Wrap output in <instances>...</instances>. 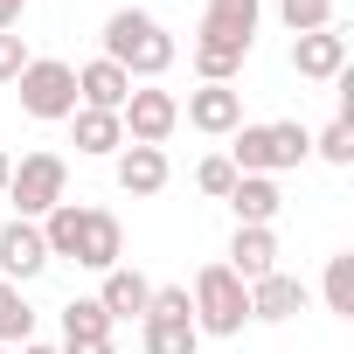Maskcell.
<instances>
[{"label":"cell","instance_id":"cell-6","mask_svg":"<svg viewBox=\"0 0 354 354\" xmlns=\"http://www.w3.org/2000/svg\"><path fill=\"white\" fill-rule=\"evenodd\" d=\"M8 202L21 223H42L56 202H70V160L63 153H21L8 174Z\"/></svg>","mask_w":354,"mask_h":354},{"label":"cell","instance_id":"cell-1","mask_svg":"<svg viewBox=\"0 0 354 354\" xmlns=\"http://www.w3.org/2000/svg\"><path fill=\"white\" fill-rule=\"evenodd\" d=\"M42 243H49V264H77V271H111L125 264V230L111 209H84V202H56L42 216Z\"/></svg>","mask_w":354,"mask_h":354},{"label":"cell","instance_id":"cell-14","mask_svg":"<svg viewBox=\"0 0 354 354\" xmlns=\"http://www.w3.org/2000/svg\"><path fill=\"white\" fill-rule=\"evenodd\" d=\"M146 299H153V278L132 271V264H111L104 285H97V306H104L111 326H118V319H146Z\"/></svg>","mask_w":354,"mask_h":354},{"label":"cell","instance_id":"cell-29","mask_svg":"<svg viewBox=\"0 0 354 354\" xmlns=\"http://www.w3.org/2000/svg\"><path fill=\"white\" fill-rule=\"evenodd\" d=\"M8 174H15V153L0 146V202H8Z\"/></svg>","mask_w":354,"mask_h":354},{"label":"cell","instance_id":"cell-23","mask_svg":"<svg viewBox=\"0 0 354 354\" xmlns=\"http://www.w3.org/2000/svg\"><path fill=\"white\" fill-rule=\"evenodd\" d=\"M63 340H111V319L97 299H70L63 306Z\"/></svg>","mask_w":354,"mask_h":354},{"label":"cell","instance_id":"cell-11","mask_svg":"<svg viewBox=\"0 0 354 354\" xmlns=\"http://www.w3.org/2000/svg\"><path fill=\"white\" fill-rule=\"evenodd\" d=\"M111 174H118V188H125L132 202H153V195L174 181V167H167L160 146H118V153H111Z\"/></svg>","mask_w":354,"mask_h":354},{"label":"cell","instance_id":"cell-26","mask_svg":"<svg viewBox=\"0 0 354 354\" xmlns=\"http://www.w3.org/2000/svg\"><path fill=\"white\" fill-rule=\"evenodd\" d=\"M21 70H28V42H21V35L8 28V35H0V84H15Z\"/></svg>","mask_w":354,"mask_h":354},{"label":"cell","instance_id":"cell-13","mask_svg":"<svg viewBox=\"0 0 354 354\" xmlns=\"http://www.w3.org/2000/svg\"><path fill=\"white\" fill-rule=\"evenodd\" d=\"M223 202H230V216H236V223L271 230V223H278V209H285V188L271 181V174H236V188H230Z\"/></svg>","mask_w":354,"mask_h":354},{"label":"cell","instance_id":"cell-24","mask_svg":"<svg viewBox=\"0 0 354 354\" xmlns=\"http://www.w3.org/2000/svg\"><path fill=\"white\" fill-rule=\"evenodd\" d=\"M313 153H319L326 167H354V125H347V118H333V125L313 139Z\"/></svg>","mask_w":354,"mask_h":354},{"label":"cell","instance_id":"cell-20","mask_svg":"<svg viewBox=\"0 0 354 354\" xmlns=\"http://www.w3.org/2000/svg\"><path fill=\"white\" fill-rule=\"evenodd\" d=\"M21 340H35V306L21 299V285L0 278V347H21Z\"/></svg>","mask_w":354,"mask_h":354},{"label":"cell","instance_id":"cell-8","mask_svg":"<svg viewBox=\"0 0 354 354\" xmlns=\"http://www.w3.org/2000/svg\"><path fill=\"white\" fill-rule=\"evenodd\" d=\"M118 125H125V146H167V139H174V125H181V97L160 91V84H132V97H125Z\"/></svg>","mask_w":354,"mask_h":354},{"label":"cell","instance_id":"cell-25","mask_svg":"<svg viewBox=\"0 0 354 354\" xmlns=\"http://www.w3.org/2000/svg\"><path fill=\"white\" fill-rule=\"evenodd\" d=\"M195 188H202V195H216V202L236 188V167H230V153H209V160L195 167Z\"/></svg>","mask_w":354,"mask_h":354},{"label":"cell","instance_id":"cell-4","mask_svg":"<svg viewBox=\"0 0 354 354\" xmlns=\"http://www.w3.org/2000/svg\"><path fill=\"white\" fill-rule=\"evenodd\" d=\"M313 160V132L299 118H271V125H236L230 132V167L236 174H278L285 167H306Z\"/></svg>","mask_w":354,"mask_h":354},{"label":"cell","instance_id":"cell-22","mask_svg":"<svg viewBox=\"0 0 354 354\" xmlns=\"http://www.w3.org/2000/svg\"><path fill=\"white\" fill-rule=\"evenodd\" d=\"M319 292H326V313H340V319H354V250H340V257H326V278H319Z\"/></svg>","mask_w":354,"mask_h":354},{"label":"cell","instance_id":"cell-7","mask_svg":"<svg viewBox=\"0 0 354 354\" xmlns=\"http://www.w3.org/2000/svg\"><path fill=\"white\" fill-rule=\"evenodd\" d=\"M15 91H21V111L42 118V125H70V111H77V70L63 56H28Z\"/></svg>","mask_w":354,"mask_h":354},{"label":"cell","instance_id":"cell-17","mask_svg":"<svg viewBox=\"0 0 354 354\" xmlns=\"http://www.w3.org/2000/svg\"><path fill=\"white\" fill-rule=\"evenodd\" d=\"M243 285H257V278H271L278 271V230H250V223H236V236H230V257H223Z\"/></svg>","mask_w":354,"mask_h":354},{"label":"cell","instance_id":"cell-15","mask_svg":"<svg viewBox=\"0 0 354 354\" xmlns=\"http://www.w3.org/2000/svg\"><path fill=\"white\" fill-rule=\"evenodd\" d=\"M306 278H292V271H271V278H257L250 285V319H271V326H285V319H299L306 313Z\"/></svg>","mask_w":354,"mask_h":354},{"label":"cell","instance_id":"cell-9","mask_svg":"<svg viewBox=\"0 0 354 354\" xmlns=\"http://www.w3.org/2000/svg\"><path fill=\"white\" fill-rule=\"evenodd\" d=\"M42 271H49L42 223H21V216H8V223H0V278H8V285H28V278H42Z\"/></svg>","mask_w":354,"mask_h":354},{"label":"cell","instance_id":"cell-27","mask_svg":"<svg viewBox=\"0 0 354 354\" xmlns=\"http://www.w3.org/2000/svg\"><path fill=\"white\" fill-rule=\"evenodd\" d=\"M21 15H28V0H0V35L21 28Z\"/></svg>","mask_w":354,"mask_h":354},{"label":"cell","instance_id":"cell-10","mask_svg":"<svg viewBox=\"0 0 354 354\" xmlns=\"http://www.w3.org/2000/svg\"><path fill=\"white\" fill-rule=\"evenodd\" d=\"M181 118H188L195 132H209V139H230V132L243 125V91H236V84H202V91H188Z\"/></svg>","mask_w":354,"mask_h":354},{"label":"cell","instance_id":"cell-12","mask_svg":"<svg viewBox=\"0 0 354 354\" xmlns=\"http://www.w3.org/2000/svg\"><path fill=\"white\" fill-rule=\"evenodd\" d=\"M292 70L306 84H333L347 70V35L340 28H313V35H292Z\"/></svg>","mask_w":354,"mask_h":354},{"label":"cell","instance_id":"cell-21","mask_svg":"<svg viewBox=\"0 0 354 354\" xmlns=\"http://www.w3.org/2000/svg\"><path fill=\"white\" fill-rule=\"evenodd\" d=\"M278 21L292 35H313V28H340V0H278Z\"/></svg>","mask_w":354,"mask_h":354},{"label":"cell","instance_id":"cell-19","mask_svg":"<svg viewBox=\"0 0 354 354\" xmlns=\"http://www.w3.org/2000/svg\"><path fill=\"white\" fill-rule=\"evenodd\" d=\"M139 354H202L195 319H139Z\"/></svg>","mask_w":354,"mask_h":354},{"label":"cell","instance_id":"cell-3","mask_svg":"<svg viewBox=\"0 0 354 354\" xmlns=\"http://www.w3.org/2000/svg\"><path fill=\"white\" fill-rule=\"evenodd\" d=\"M174 35L146 15V8H118L111 21H104V63H118L132 84H160L167 70H174Z\"/></svg>","mask_w":354,"mask_h":354},{"label":"cell","instance_id":"cell-2","mask_svg":"<svg viewBox=\"0 0 354 354\" xmlns=\"http://www.w3.org/2000/svg\"><path fill=\"white\" fill-rule=\"evenodd\" d=\"M257 21H264V0H209L202 28H195V77L202 84H236L243 56L257 49Z\"/></svg>","mask_w":354,"mask_h":354},{"label":"cell","instance_id":"cell-31","mask_svg":"<svg viewBox=\"0 0 354 354\" xmlns=\"http://www.w3.org/2000/svg\"><path fill=\"white\" fill-rule=\"evenodd\" d=\"M0 354H8V347H0Z\"/></svg>","mask_w":354,"mask_h":354},{"label":"cell","instance_id":"cell-16","mask_svg":"<svg viewBox=\"0 0 354 354\" xmlns=\"http://www.w3.org/2000/svg\"><path fill=\"white\" fill-rule=\"evenodd\" d=\"M125 97H132V77H125L118 63L91 56V63L77 70V104H84V111H125Z\"/></svg>","mask_w":354,"mask_h":354},{"label":"cell","instance_id":"cell-28","mask_svg":"<svg viewBox=\"0 0 354 354\" xmlns=\"http://www.w3.org/2000/svg\"><path fill=\"white\" fill-rule=\"evenodd\" d=\"M63 354H118L111 340H63Z\"/></svg>","mask_w":354,"mask_h":354},{"label":"cell","instance_id":"cell-5","mask_svg":"<svg viewBox=\"0 0 354 354\" xmlns=\"http://www.w3.org/2000/svg\"><path fill=\"white\" fill-rule=\"evenodd\" d=\"M188 306H195V333H209V340H236L250 326V285L230 264H202L188 285Z\"/></svg>","mask_w":354,"mask_h":354},{"label":"cell","instance_id":"cell-18","mask_svg":"<svg viewBox=\"0 0 354 354\" xmlns=\"http://www.w3.org/2000/svg\"><path fill=\"white\" fill-rule=\"evenodd\" d=\"M70 139H77V153H91V160H111L118 146H125V125H118V111H70Z\"/></svg>","mask_w":354,"mask_h":354},{"label":"cell","instance_id":"cell-30","mask_svg":"<svg viewBox=\"0 0 354 354\" xmlns=\"http://www.w3.org/2000/svg\"><path fill=\"white\" fill-rule=\"evenodd\" d=\"M21 354H63V347H49V340H21Z\"/></svg>","mask_w":354,"mask_h":354}]
</instances>
